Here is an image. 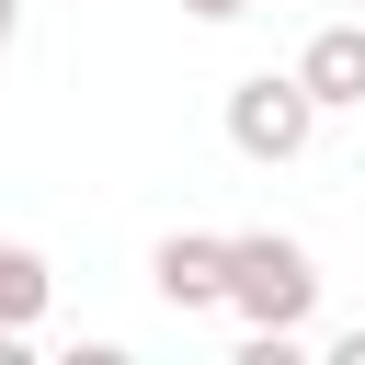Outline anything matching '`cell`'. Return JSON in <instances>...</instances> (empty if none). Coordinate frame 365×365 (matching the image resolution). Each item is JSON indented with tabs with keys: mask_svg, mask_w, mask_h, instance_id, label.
Returning <instances> with one entry per match:
<instances>
[{
	"mask_svg": "<svg viewBox=\"0 0 365 365\" xmlns=\"http://www.w3.org/2000/svg\"><path fill=\"white\" fill-rule=\"evenodd\" d=\"M228 308H240L251 331H308V308H319V262H308V240H285V228L228 240Z\"/></svg>",
	"mask_w": 365,
	"mask_h": 365,
	"instance_id": "6da1fadb",
	"label": "cell"
},
{
	"mask_svg": "<svg viewBox=\"0 0 365 365\" xmlns=\"http://www.w3.org/2000/svg\"><path fill=\"white\" fill-rule=\"evenodd\" d=\"M182 11H194V23H240L251 0H182Z\"/></svg>",
	"mask_w": 365,
	"mask_h": 365,
	"instance_id": "8992f818",
	"label": "cell"
},
{
	"mask_svg": "<svg viewBox=\"0 0 365 365\" xmlns=\"http://www.w3.org/2000/svg\"><path fill=\"white\" fill-rule=\"evenodd\" d=\"M148 285H160V308H228V240L217 228H171L160 251H148Z\"/></svg>",
	"mask_w": 365,
	"mask_h": 365,
	"instance_id": "3957f363",
	"label": "cell"
},
{
	"mask_svg": "<svg viewBox=\"0 0 365 365\" xmlns=\"http://www.w3.org/2000/svg\"><path fill=\"white\" fill-rule=\"evenodd\" d=\"M11 34H23V0H0V46H11Z\"/></svg>",
	"mask_w": 365,
	"mask_h": 365,
	"instance_id": "ba28073f",
	"label": "cell"
},
{
	"mask_svg": "<svg viewBox=\"0 0 365 365\" xmlns=\"http://www.w3.org/2000/svg\"><path fill=\"white\" fill-rule=\"evenodd\" d=\"M319 137V91L297 80V68H251L240 91H228V148L240 160H297Z\"/></svg>",
	"mask_w": 365,
	"mask_h": 365,
	"instance_id": "7a4b0ae2",
	"label": "cell"
},
{
	"mask_svg": "<svg viewBox=\"0 0 365 365\" xmlns=\"http://www.w3.org/2000/svg\"><path fill=\"white\" fill-rule=\"evenodd\" d=\"M297 80L319 91V114H354L365 103V23H319L308 57H297Z\"/></svg>",
	"mask_w": 365,
	"mask_h": 365,
	"instance_id": "277c9868",
	"label": "cell"
},
{
	"mask_svg": "<svg viewBox=\"0 0 365 365\" xmlns=\"http://www.w3.org/2000/svg\"><path fill=\"white\" fill-rule=\"evenodd\" d=\"M331 365H365V319H354V331H342V342H331Z\"/></svg>",
	"mask_w": 365,
	"mask_h": 365,
	"instance_id": "52a82bcc",
	"label": "cell"
},
{
	"mask_svg": "<svg viewBox=\"0 0 365 365\" xmlns=\"http://www.w3.org/2000/svg\"><path fill=\"white\" fill-rule=\"evenodd\" d=\"M46 297H57L46 251H34V240H0V331H34V319H46Z\"/></svg>",
	"mask_w": 365,
	"mask_h": 365,
	"instance_id": "5b68a950",
	"label": "cell"
}]
</instances>
